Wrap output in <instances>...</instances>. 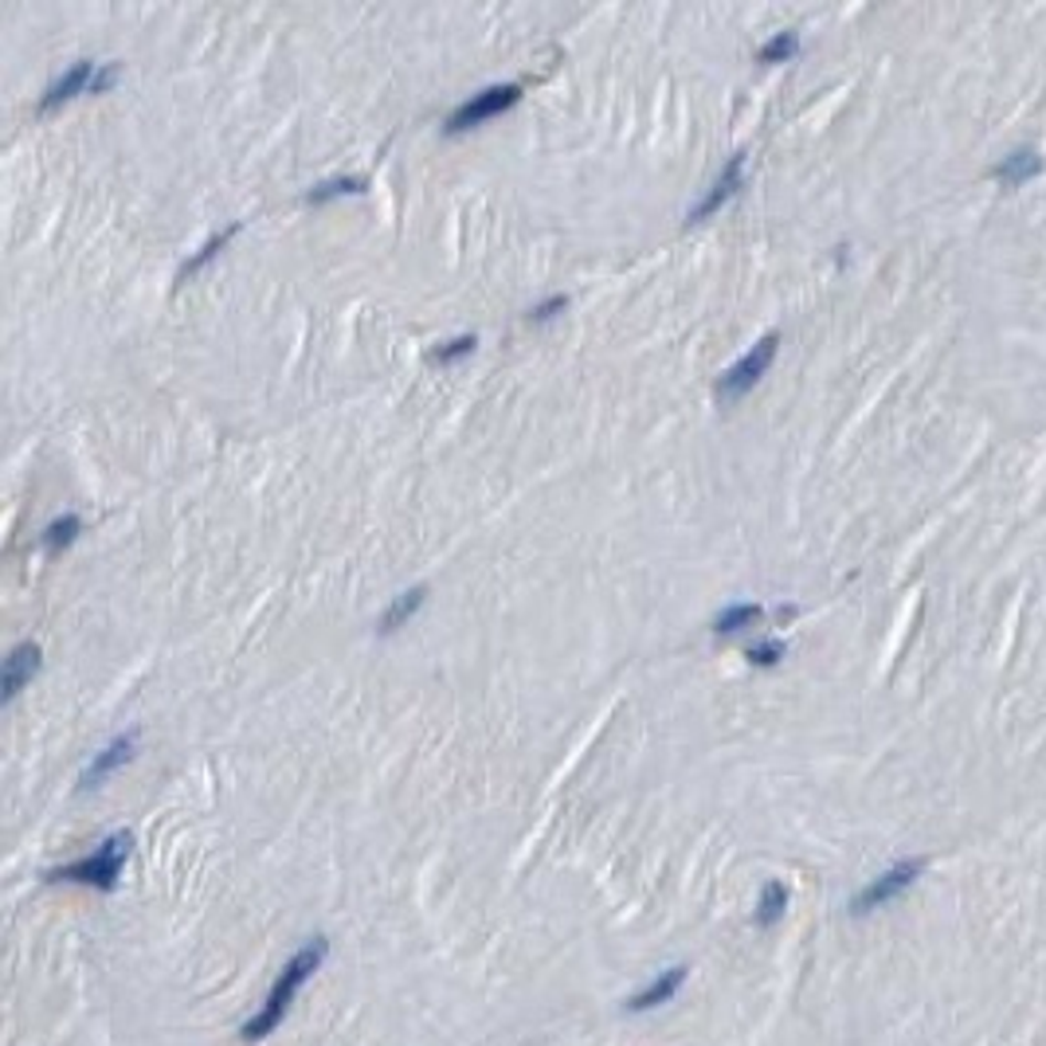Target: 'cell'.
I'll return each instance as SVG.
<instances>
[{
    "label": "cell",
    "instance_id": "cell-3",
    "mask_svg": "<svg viewBox=\"0 0 1046 1046\" xmlns=\"http://www.w3.org/2000/svg\"><path fill=\"white\" fill-rule=\"evenodd\" d=\"M921 871H925V859H902V862H894V866H889L886 874H878V878H874L871 886H862L859 894L851 897V914H854V917H866V914H874V909L889 906L894 897H902L909 886H914L917 878H921Z\"/></svg>",
    "mask_w": 1046,
    "mask_h": 1046
},
{
    "label": "cell",
    "instance_id": "cell-2",
    "mask_svg": "<svg viewBox=\"0 0 1046 1046\" xmlns=\"http://www.w3.org/2000/svg\"><path fill=\"white\" fill-rule=\"evenodd\" d=\"M130 851H133L130 831H115V835H106L103 846H95L87 859L47 871V882H79V886L115 889L118 878H122V866H126V859H130Z\"/></svg>",
    "mask_w": 1046,
    "mask_h": 1046
},
{
    "label": "cell",
    "instance_id": "cell-22",
    "mask_svg": "<svg viewBox=\"0 0 1046 1046\" xmlns=\"http://www.w3.org/2000/svg\"><path fill=\"white\" fill-rule=\"evenodd\" d=\"M118 75V63H103V67L95 71V79H90V95H98V90H106L110 83H115Z\"/></svg>",
    "mask_w": 1046,
    "mask_h": 1046
},
{
    "label": "cell",
    "instance_id": "cell-21",
    "mask_svg": "<svg viewBox=\"0 0 1046 1046\" xmlns=\"http://www.w3.org/2000/svg\"><path fill=\"white\" fill-rule=\"evenodd\" d=\"M569 306V299L564 294H553V299H546V302H537L533 310H529V317L533 322H546V317H553V314H561V310Z\"/></svg>",
    "mask_w": 1046,
    "mask_h": 1046
},
{
    "label": "cell",
    "instance_id": "cell-15",
    "mask_svg": "<svg viewBox=\"0 0 1046 1046\" xmlns=\"http://www.w3.org/2000/svg\"><path fill=\"white\" fill-rule=\"evenodd\" d=\"M365 188H369V181H365V176L345 173V176H330V181H317V185L306 193V201H310V204H322V201H330V196H342V193H365Z\"/></svg>",
    "mask_w": 1046,
    "mask_h": 1046
},
{
    "label": "cell",
    "instance_id": "cell-14",
    "mask_svg": "<svg viewBox=\"0 0 1046 1046\" xmlns=\"http://www.w3.org/2000/svg\"><path fill=\"white\" fill-rule=\"evenodd\" d=\"M761 619H765V607L761 604H730L718 619H713V632L730 635V632H741V627L761 624Z\"/></svg>",
    "mask_w": 1046,
    "mask_h": 1046
},
{
    "label": "cell",
    "instance_id": "cell-16",
    "mask_svg": "<svg viewBox=\"0 0 1046 1046\" xmlns=\"http://www.w3.org/2000/svg\"><path fill=\"white\" fill-rule=\"evenodd\" d=\"M236 231H239V220H236V224H228V228H224V231H216V236L204 239L201 251H196V256H188L185 263H181V271H176V279H188V274H193V271H201V267L208 263V259L216 256V251H220V247L228 244V239L236 236Z\"/></svg>",
    "mask_w": 1046,
    "mask_h": 1046
},
{
    "label": "cell",
    "instance_id": "cell-8",
    "mask_svg": "<svg viewBox=\"0 0 1046 1046\" xmlns=\"http://www.w3.org/2000/svg\"><path fill=\"white\" fill-rule=\"evenodd\" d=\"M40 659H44V651H40V643H17L9 655V662H4V702H12V698L24 690V682H32V675L40 670Z\"/></svg>",
    "mask_w": 1046,
    "mask_h": 1046
},
{
    "label": "cell",
    "instance_id": "cell-12",
    "mask_svg": "<svg viewBox=\"0 0 1046 1046\" xmlns=\"http://www.w3.org/2000/svg\"><path fill=\"white\" fill-rule=\"evenodd\" d=\"M423 596H428V584H412V589H408V592H400V596H396L392 604L385 607V616H380V624H377V627H380V632H385V635H388V632H396V627L405 624L408 616H416V607L423 604Z\"/></svg>",
    "mask_w": 1046,
    "mask_h": 1046
},
{
    "label": "cell",
    "instance_id": "cell-17",
    "mask_svg": "<svg viewBox=\"0 0 1046 1046\" xmlns=\"http://www.w3.org/2000/svg\"><path fill=\"white\" fill-rule=\"evenodd\" d=\"M79 529H83L79 514H63V518H55L52 526L44 529V546H47V549L71 546V541H75V537H79Z\"/></svg>",
    "mask_w": 1046,
    "mask_h": 1046
},
{
    "label": "cell",
    "instance_id": "cell-6",
    "mask_svg": "<svg viewBox=\"0 0 1046 1046\" xmlns=\"http://www.w3.org/2000/svg\"><path fill=\"white\" fill-rule=\"evenodd\" d=\"M133 748H138V730H130V733H122V737H115L110 745L103 748V753H95V761H90L87 768H83L79 788L90 791V788H98V784H103L106 776H115L118 768H122L126 761L133 756Z\"/></svg>",
    "mask_w": 1046,
    "mask_h": 1046
},
{
    "label": "cell",
    "instance_id": "cell-18",
    "mask_svg": "<svg viewBox=\"0 0 1046 1046\" xmlns=\"http://www.w3.org/2000/svg\"><path fill=\"white\" fill-rule=\"evenodd\" d=\"M796 47H800V35L796 32H776L773 40H765L761 44V60L765 63H780V60H788V55H796Z\"/></svg>",
    "mask_w": 1046,
    "mask_h": 1046
},
{
    "label": "cell",
    "instance_id": "cell-5",
    "mask_svg": "<svg viewBox=\"0 0 1046 1046\" xmlns=\"http://www.w3.org/2000/svg\"><path fill=\"white\" fill-rule=\"evenodd\" d=\"M518 98H521L518 83H494V87H483L478 95H471L466 103H459L455 110H451L447 133L471 130V126H478V122H486V118L502 115V110H506V106H514Z\"/></svg>",
    "mask_w": 1046,
    "mask_h": 1046
},
{
    "label": "cell",
    "instance_id": "cell-20",
    "mask_svg": "<svg viewBox=\"0 0 1046 1046\" xmlns=\"http://www.w3.org/2000/svg\"><path fill=\"white\" fill-rule=\"evenodd\" d=\"M478 345V337L475 334H459V337H451V342H443L440 349L431 353L435 360H455V357H463V353H471Z\"/></svg>",
    "mask_w": 1046,
    "mask_h": 1046
},
{
    "label": "cell",
    "instance_id": "cell-19",
    "mask_svg": "<svg viewBox=\"0 0 1046 1046\" xmlns=\"http://www.w3.org/2000/svg\"><path fill=\"white\" fill-rule=\"evenodd\" d=\"M784 659V643L780 639H761L748 647V662H756V667H773V662Z\"/></svg>",
    "mask_w": 1046,
    "mask_h": 1046
},
{
    "label": "cell",
    "instance_id": "cell-11",
    "mask_svg": "<svg viewBox=\"0 0 1046 1046\" xmlns=\"http://www.w3.org/2000/svg\"><path fill=\"white\" fill-rule=\"evenodd\" d=\"M992 173L995 181H1003V185H1012V188L1027 185V181H1035V176L1043 173V153H1038L1035 145H1020V150L1007 153Z\"/></svg>",
    "mask_w": 1046,
    "mask_h": 1046
},
{
    "label": "cell",
    "instance_id": "cell-13",
    "mask_svg": "<svg viewBox=\"0 0 1046 1046\" xmlns=\"http://www.w3.org/2000/svg\"><path fill=\"white\" fill-rule=\"evenodd\" d=\"M784 909H788V886L784 882H765V889H761V902H756V925L761 929H768V925H776L784 917Z\"/></svg>",
    "mask_w": 1046,
    "mask_h": 1046
},
{
    "label": "cell",
    "instance_id": "cell-1",
    "mask_svg": "<svg viewBox=\"0 0 1046 1046\" xmlns=\"http://www.w3.org/2000/svg\"><path fill=\"white\" fill-rule=\"evenodd\" d=\"M330 957V941L326 937H314V941H306L299 952H294L291 960H287V968L279 972V980H274V988L267 992L263 1007H259L251 1020L239 1027V1038L244 1043H263L267 1035H274V1027H279L282 1020H287V1012H291V1003L299 1000V992L306 988V980H314V972L322 964H326Z\"/></svg>",
    "mask_w": 1046,
    "mask_h": 1046
},
{
    "label": "cell",
    "instance_id": "cell-7",
    "mask_svg": "<svg viewBox=\"0 0 1046 1046\" xmlns=\"http://www.w3.org/2000/svg\"><path fill=\"white\" fill-rule=\"evenodd\" d=\"M745 185V153H733L730 161H725V169L718 173V181L710 185V193L702 196V201L694 204V208L687 212V220L694 224V220H702V216H710V212H718L721 204L730 201L737 188Z\"/></svg>",
    "mask_w": 1046,
    "mask_h": 1046
},
{
    "label": "cell",
    "instance_id": "cell-9",
    "mask_svg": "<svg viewBox=\"0 0 1046 1046\" xmlns=\"http://www.w3.org/2000/svg\"><path fill=\"white\" fill-rule=\"evenodd\" d=\"M682 980H687V968H682V964L667 968L662 977H655L651 984L643 988V992H635L632 1000H627V1012H655V1007L670 1003L678 995V988H682Z\"/></svg>",
    "mask_w": 1046,
    "mask_h": 1046
},
{
    "label": "cell",
    "instance_id": "cell-10",
    "mask_svg": "<svg viewBox=\"0 0 1046 1046\" xmlns=\"http://www.w3.org/2000/svg\"><path fill=\"white\" fill-rule=\"evenodd\" d=\"M95 63L90 60H79V63H71L67 71H63L60 79L52 83V87L44 90V98H40V110H52V106H60V103H67V98H75L79 90H90V79H95Z\"/></svg>",
    "mask_w": 1046,
    "mask_h": 1046
},
{
    "label": "cell",
    "instance_id": "cell-4",
    "mask_svg": "<svg viewBox=\"0 0 1046 1046\" xmlns=\"http://www.w3.org/2000/svg\"><path fill=\"white\" fill-rule=\"evenodd\" d=\"M776 345H780V334H765L761 342L753 345V349L745 353V357L733 360L730 369L718 377V396H721V400H737L741 392H748L756 380L765 377V369L773 365V357H776Z\"/></svg>",
    "mask_w": 1046,
    "mask_h": 1046
}]
</instances>
